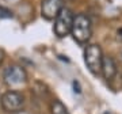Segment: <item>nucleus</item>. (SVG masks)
<instances>
[{
  "mask_svg": "<svg viewBox=\"0 0 122 114\" xmlns=\"http://www.w3.org/2000/svg\"><path fill=\"white\" fill-rule=\"evenodd\" d=\"M0 18H12V12L10 10H5L0 7Z\"/></svg>",
  "mask_w": 122,
  "mask_h": 114,
  "instance_id": "1a4fd4ad",
  "label": "nucleus"
},
{
  "mask_svg": "<svg viewBox=\"0 0 122 114\" xmlns=\"http://www.w3.org/2000/svg\"><path fill=\"white\" fill-rule=\"evenodd\" d=\"M62 0H42L41 14L46 21H54L61 10L64 8Z\"/></svg>",
  "mask_w": 122,
  "mask_h": 114,
  "instance_id": "423d86ee",
  "label": "nucleus"
},
{
  "mask_svg": "<svg viewBox=\"0 0 122 114\" xmlns=\"http://www.w3.org/2000/svg\"><path fill=\"white\" fill-rule=\"evenodd\" d=\"M3 60H4V52L0 49V65H1V62H3Z\"/></svg>",
  "mask_w": 122,
  "mask_h": 114,
  "instance_id": "9b49d317",
  "label": "nucleus"
},
{
  "mask_svg": "<svg viewBox=\"0 0 122 114\" xmlns=\"http://www.w3.org/2000/svg\"><path fill=\"white\" fill-rule=\"evenodd\" d=\"M73 88H75V92H77V94L80 92V87H79V83L76 82V80L73 82Z\"/></svg>",
  "mask_w": 122,
  "mask_h": 114,
  "instance_id": "9d476101",
  "label": "nucleus"
},
{
  "mask_svg": "<svg viewBox=\"0 0 122 114\" xmlns=\"http://www.w3.org/2000/svg\"><path fill=\"white\" fill-rule=\"evenodd\" d=\"M50 111H52V114H69V111L65 107V105L62 102H60L58 99L52 101V103H50Z\"/></svg>",
  "mask_w": 122,
  "mask_h": 114,
  "instance_id": "6e6552de",
  "label": "nucleus"
},
{
  "mask_svg": "<svg viewBox=\"0 0 122 114\" xmlns=\"http://www.w3.org/2000/svg\"><path fill=\"white\" fill-rule=\"evenodd\" d=\"M102 61H103V53L99 45L92 44L88 45L84 50V62L94 75L100 73L102 71Z\"/></svg>",
  "mask_w": 122,
  "mask_h": 114,
  "instance_id": "f03ea898",
  "label": "nucleus"
},
{
  "mask_svg": "<svg viewBox=\"0 0 122 114\" xmlns=\"http://www.w3.org/2000/svg\"><path fill=\"white\" fill-rule=\"evenodd\" d=\"M100 73L103 75V78H105L106 80H111L114 76H115V73H117V65H115V61L113 60V57L103 56Z\"/></svg>",
  "mask_w": 122,
  "mask_h": 114,
  "instance_id": "0eeeda50",
  "label": "nucleus"
},
{
  "mask_svg": "<svg viewBox=\"0 0 122 114\" xmlns=\"http://www.w3.org/2000/svg\"><path fill=\"white\" fill-rule=\"evenodd\" d=\"M71 34H72V37H73V40L76 42H79V44H87L92 34L91 19L87 15H84V14L76 15L73 18Z\"/></svg>",
  "mask_w": 122,
  "mask_h": 114,
  "instance_id": "f257e3e1",
  "label": "nucleus"
},
{
  "mask_svg": "<svg viewBox=\"0 0 122 114\" xmlns=\"http://www.w3.org/2000/svg\"><path fill=\"white\" fill-rule=\"evenodd\" d=\"M73 14L69 8H64L61 10L58 15L54 19V34L58 37V38H64L71 33V29H72V23H73Z\"/></svg>",
  "mask_w": 122,
  "mask_h": 114,
  "instance_id": "7ed1b4c3",
  "label": "nucleus"
},
{
  "mask_svg": "<svg viewBox=\"0 0 122 114\" xmlns=\"http://www.w3.org/2000/svg\"><path fill=\"white\" fill-rule=\"evenodd\" d=\"M118 35H121V37H122V29H119V30H118Z\"/></svg>",
  "mask_w": 122,
  "mask_h": 114,
  "instance_id": "f8f14e48",
  "label": "nucleus"
},
{
  "mask_svg": "<svg viewBox=\"0 0 122 114\" xmlns=\"http://www.w3.org/2000/svg\"><path fill=\"white\" fill-rule=\"evenodd\" d=\"M3 79L8 86H19L27 80V73L23 67L19 65H10L4 69Z\"/></svg>",
  "mask_w": 122,
  "mask_h": 114,
  "instance_id": "39448f33",
  "label": "nucleus"
},
{
  "mask_svg": "<svg viewBox=\"0 0 122 114\" xmlns=\"http://www.w3.org/2000/svg\"><path fill=\"white\" fill-rule=\"evenodd\" d=\"M0 105L7 113H19L25 107V98L18 91H7L1 95Z\"/></svg>",
  "mask_w": 122,
  "mask_h": 114,
  "instance_id": "20e7f679",
  "label": "nucleus"
}]
</instances>
